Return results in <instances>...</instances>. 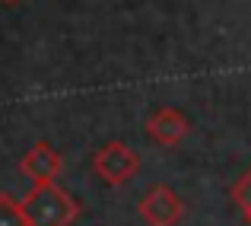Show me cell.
<instances>
[{
	"label": "cell",
	"mask_w": 251,
	"mask_h": 226,
	"mask_svg": "<svg viewBox=\"0 0 251 226\" xmlns=\"http://www.w3.org/2000/svg\"><path fill=\"white\" fill-rule=\"evenodd\" d=\"M25 226H70L80 217V204L57 182L32 185V191L19 201Z\"/></svg>",
	"instance_id": "cell-1"
},
{
	"label": "cell",
	"mask_w": 251,
	"mask_h": 226,
	"mask_svg": "<svg viewBox=\"0 0 251 226\" xmlns=\"http://www.w3.org/2000/svg\"><path fill=\"white\" fill-rule=\"evenodd\" d=\"M92 172H96L105 185L118 188V185L130 182V178L140 172V153L134 147H127V143H121V141H111V143H105V147L96 150V156H92Z\"/></svg>",
	"instance_id": "cell-2"
},
{
	"label": "cell",
	"mask_w": 251,
	"mask_h": 226,
	"mask_svg": "<svg viewBox=\"0 0 251 226\" xmlns=\"http://www.w3.org/2000/svg\"><path fill=\"white\" fill-rule=\"evenodd\" d=\"M137 214L147 226H175L184 214V204L169 185H153L137 201Z\"/></svg>",
	"instance_id": "cell-3"
},
{
	"label": "cell",
	"mask_w": 251,
	"mask_h": 226,
	"mask_svg": "<svg viewBox=\"0 0 251 226\" xmlns=\"http://www.w3.org/2000/svg\"><path fill=\"white\" fill-rule=\"evenodd\" d=\"M61 166H64V156L45 141L32 143V147L23 153V159H19V172H23L32 185L54 182V178L61 175Z\"/></svg>",
	"instance_id": "cell-4"
},
{
	"label": "cell",
	"mask_w": 251,
	"mask_h": 226,
	"mask_svg": "<svg viewBox=\"0 0 251 226\" xmlns=\"http://www.w3.org/2000/svg\"><path fill=\"white\" fill-rule=\"evenodd\" d=\"M188 134H191L188 115H181V112L172 109V105H162V109H156L153 115L147 118V137H150L153 143L175 147V143H181Z\"/></svg>",
	"instance_id": "cell-5"
},
{
	"label": "cell",
	"mask_w": 251,
	"mask_h": 226,
	"mask_svg": "<svg viewBox=\"0 0 251 226\" xmlns=\"http://www.w3.org/2000/svg\"><path fill=\"white\" fill-rule=\"evenodd\" d=\"M0 226H25V217H23V207L13 195H0Z\"/></svg>",
	"instance_id": "cell-6"
},
{
	"label": "cell",
	"mask_w": 251,
	"mask_h": 226,
	"mask_svg": "<svg viewBox=\"0 0 251 226\" xmlns=\"http://www.w3.org/2000/svg\"><path fill=\"white\" fill-rule=\"evenodd\" d=\"M229 198H232V204H235L239 210H245L248 204H251V169L232 185V188H229Z\"/></svg>",
	"instance_id": "cell-7"
},
{
	"label": "cell",
	"mask_w": 251,
	"mask_h": 226,
	"mask_svg": "<svg viewBox=\"0 0 251 226\" xmlns=\"http://www.w3.org/2000/svg\"><path fill=\"white\" fill-rule=\"evenodd\" d=\"M0 3H6V6H16V3H19V0H0Z\"/></svg>",
	"instance_id": "cell-8"
}]
</instances>
